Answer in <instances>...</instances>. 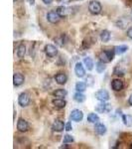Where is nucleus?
<instances>
[{"mask_svg":"<svg viewBox=\"0 0 132 149\" xmlns=\"http://www.w3.org/2000/svg\"><path fill=\"white\" fill-rule=\"evenodd\" d=\"M115 55L114 49L113 50H105V51H102L99 54V61H102L104 63H110V62L113 60Z\"/></svg>","mask_w":132,"mask_h":149,"instance_id":"nucleus-1","label":"nucleus"},{"mask_svg":"<svg viewBox=\"0 0 132 149\" xmlns=\"http://www.w3.org/2000/svg\"><path fill=\"white\" fill-rule=\"evenodd\" d=\"M88 10H90V12L92 15H98V14L101 13V10H102L101 4H100L97 0H92V1H90V4H88Z\"/></svg>","mask_w":132,"mask_h":149,"instance_id":"nucleus-2","label":"nucleus"},{"mask_svg":"<svg viewBox=\"0 0 132 149\" xmlns=\"http://www.w3.org/2000/svg\"><path fill=\"white\" fill-rule=\"evenodd\" d=\"M110 110H111V105L105 102H100L95 107V111L98 113H106V112H109Z\"/></svg>","mask_w":132,"mask_h":149,"instance_id":"nucleus-3","label":"nucleus"},{"mask_svg":"<svg viewBox=\"0 0 132 149\" xmlns=\"http://www.w3.org/2000/svg\"><path fill=\"white\" fill-rule=\"evenodd\" d=\"M30 102H31V98H30V95H28L27 93H20L18 97V103L21 105L22 107H26L30 104Z\"/></svg>","mask_w":132,"mask_h":149,"instance_id":"nucleus-4","label":"nucleus"},{"mask_svg":"<svg viewBox=\"0 0 132 149\" xmlns=\"http://www.w3.org/2000/svg\"><path fill=\"white\" fill-rule=\"evenodd\" d=\"M94 97L99 102H107L109 100V93L105 90H99L94 93Z\"/></svg>","mask_w":132,"mask_h":149,"instance_id":"nucleus-5","label":"nucleus"},{"mask_svg":"<svg viewBox=\"0 0 132 149\" xmlns=\"http://www.w3.org/2000/svg\"><path fill=\"white\" fill-rule=\"evenodd\" d=\"M61 16L58 14L57 11H50L47 14V20L52 24H56L60 21Z\"/></svg>","mask_w":132,"mask_h":149,"instance_id":"nucleus-6","label":"nucleus"},{"mask_svg":"<svg viewBox=\"0 0 132 149\" xmlns=\"http://www.w3.org/2000/svg\"><path fill=\"white\" fill-rule=\"evenodd\" d=\"M69 118L72 119L73 121H81L83 118V111L80 109H74L73 111L71 112V115H69Z\"/></svg>","mask_w":132,"mask_h":149,"instance_id":"nucleus-7","label":"nucleus"},{"mask_svg":"<svg viewBox=\"0 0 132 149\" xmlns=\"http://www.w3.org/2000/svg\"><path fill=\"white\" fill-rule=\"evenodd\" d=\"M45 53H46L47 57L54 58L58 55V50L54 45L48 44V45H46V47H45Z\"/></svg>","mask_w":132,"mask_h":149,"instance_id":"nucleus-8","label":"nucleus"},{"mask_svg":"<svg viewBox=\"0 0 132 149\" xmlns=\"http://www.w3.org/2000/svg\"><path fill=\"white\" fill-rule=\"evenodd\" d=\"M52 128L54 131L62 132L64 129H66V124H65L62 120H60V119H57V120H55L54 123H53Z\"/></svg>","mask_w":132,"mask_h":149,"instance_id":"nucleus-9","label":"nucleus"},{"mask_svg":"<svg viewBox=\"0 0 132 149\" xmlns=\"http://www.w3.org/2000/svg\"><path fill=\"white\" fill-rule=\"evenodd\" d=\"M29 128V124L28 122L23 118H19V120L17 121V129L20 132H26Z\"/></svg>","mask_w":132,"mask_h":149,"instance_id":"nucleus-10","label":"nucleus"},{"mask_svg":"<svg viewBox=\"0 0 132 149\" xmlns=\"http://www.w3.org/2000/svg\"><path fill=\"white\" fill-rule=\"evenodd\" d=\"M123 86H124L123 81L119 80V79H115V80L111 81V88L115 92H120L122 88H123Z\"/></svg>","mask_w":132,"mask_h":149,"instance_id":"nucleus-11","label":"nucleus"},{"mask_svg":"<svg viewBox=\"0 0 132 149\" xmlns=\"http://www.w3.org/2000/svg\"><path fill=\"white\" fill-rule=\"evenodd\" d=\"M55 81H56L58 85H65L68 81V77L65 73H58L55 77Z\"/></svg>","mask_w":132,"mask_h":149,"instance_id":"nucleus-12","label":"nucleus"},{"mask_svg":"<svg viewBox=\"0 0 132 149\" xmlns=\"http://www.w3.org/2000/svg\"><path fill=\"white\" fill-rule=\"evenodd\" d=\"M75 74L78 78H83L85 76V70L81 63H78L75 66Z\"/></svg>","mask_w":132,"mask_h":149,"instance_id":"nucleus-13","label":"nucleus"},{"mask_svg":"<svg viewBox=\"0 0 132 149\" xmlns=\"http://www.w3.org/2000/svg\"><path fill=\"white\" fill-rule=\"evenodd\" d=\"M24 76L22 74H14L13 76V84L15 86H20L24 84Z\"/></svg>","mask_w":132,"mask_h":149,"instance_id":"nucleus-14","label":"nucleus"},{"mask_svg":"<svg viewBox=\"0 0 132 149\" xmlns=\"http://www.w3.org/2000/svg\"><path fill=\"white\" fill-rule=\"evenodd\" d=\"M53 104H54L55 107H57V109H64L65 107H66L67 102L66 100H64V98H56V100H53Z\"/></svg>","mask_w":132,"mask_h":149,"instance_id":"nucleus-15","label":"nucleus"},{"mask_svg":"<svg viewBox=\"0 0 132 149\" xmlns=\"http://www.w3.org/2000/svg\"><path fill=\"white\" fill-rule=\"evenodd\" d=\"M94 130L97 134H99V135H104V134L106 133V126H105L104 124L98 123L97 122V123H95Z\"/></svg>","mask_w":132,"mask_h":149,"instance_id":"nucleus-16","label":"nucleus"},{"mask_svg":"<svg viewBox=\"0 0 132 149\" xmlns=\"http://www.w3.org/2000/svg\"><path fill=\"white\" fill-rule=\"evenodd\" d=\"M69 10L71 9H69V8H67L66 6H59L57 8V12H58V14H59L61 17H66V16H68L69 15Z\"/></svg>","mask_w":132,"mask_h":149,"instance_id":"nucleus-17","label":"nucleus"},{"mask_svg":"<svg viewBox=\"0 0 132 149\" xmlns=\"http://www.w3.org/2000/svg\"><path fill=\"white\" fill-rule=\"evenodd\" d=\"M53 95H54V97H56L64 98V97H67V95H68V92H67L66 90H64V88H59V90L55 91V92L53 93Z\"/></svg>","mask_w":132,"mask_h":149,"instance_id":"nucleus-18","label":"nucleus"},{"mask_svg":"<svg viewBox=\"0 0 132 149\" xmlns=\"http://www.w3.org/2000/svg\"><path fill=\"white\" fill-rule=\"evenodd\" d=\"M83 64H85V68L88 70V71H92V70L93 69V61H92V59L90 57H86L83 59Z\"/></svg>","mask_w":132,"mask_h":149,"instance_id":"nucleus-19","label":"nucleus"},{"mask_svg":"<svg viewBox=\"0 0 132 149\" xmlns=\"http://www.w3.org/2000/svg\"><path fill=\"white\" fill-rule=\"evenodd\" d=\"M74 100L79 103H81L85 100V95H83V93L80 92H76L75 95H74Z\"/></svg>","mask_w":132,"mask_h":149,"instance_id":"nucleus-20","label":"nucleus"},{"mask_svg":"<svg viewBox=\"0 0 132 149\" xmlns=\"http://www.w3.org/2000/svg\"><path fill=\"white\" fill-rule=\"evenodd\" d=\"M110 37H111V35H110V32L108 30H104L101 32V34H100V40L104 43L108 42L110 40Z\"/></svg>","mask_w":132,"mask_h":149,"instance_id":"nucleus-21","label":"nucleus"},{"mask_svg":"<svg viewBox=\"0 0 132 149\" xmlns=\"http://www.w3.org/2000/svg\"><path fill=\"white\" fill-rule=\"evenodd\" d=\"M128 50V47L126 45H119V46L114 47V52L116 55H121L123 53H125Z\"/></svg>","mask_w":132,"mask_h":149,"instance_id":"nucleus-22","label":"nucleus"},{"mask_svg":"<svg viewBox=\"0 0 132 149\" xmlns=\"http://www.w3.org/2000/svg\"><path fill=\"white\" fill-rule=\"evenodd\" d=\"M122 121H123V123L125 124L127 127L132 126V115H129V114L122 115Z\"/></svg>","mask_w":132,"mask_h":149,"instance_id":"nucleus-23","label":"nucleus"},{"mask_svg":"<svg viewBox=\"0 0 132 149\" xmlns=\"http://www.w3.org/2000/svg\"><path fill=\"white\" fill-rule=\"evenodd\" d=\"M86 86H88V85L83 81H78L76 84V91L80 93H83L86 90Z\"/></svg>","mask_w":132,"mask_h":149,"instance_id":"nucleus-24","label":"nucleus"},{"mask_svg":"<svg viewBox=\"0 0 132 149\" xmlns=\"http://www.w3.org/2000/svg\"><path fill=\"white\" fill-rule=\"evenodd\" d=\"M25 54H26V47L24 46L23 44L19 45V47L17 48V56H18V58L22 59V58H24V56H25Z\"/></svg>","mask_w":132,"mask_h":149,"instance_id":"nucleus-25","label":"nucleus"},{"mask_svg":"<svg viewBox=\"0 0 132 149\" xmlns=\"http://www.w3.org/2000/svg\"><path fill=\"white\" fill-rule=\"evenodd\" d=\"M88 121L90 123H97L99 121V117L97 113H90L88 115Z\"/></svg>","mask_w":132,"mask_h":149,"instance_id":"nucleus-26","label":"nucleus"},{"mask_svg":"<svg viewBox=\"0 0 132 149\" xmlns=\"http://www.w3.org/2000/svg\"><path fill=\"white\" fill-rule=\"evenodd\" d=\"M95 68H97V73H102L104 71H105V69H106V66H105V63H104L102 61H99L97 63V66H95Z\"/></svg>","mask_w":132,"mask_h":149,"instance_id":"nucleus-27","label":"nucleus"},{"mask_svg":"<svg viewBox=\"0 0 132 149\" xmlns=\"http://www.w3.org/2000/svg\"><path fill=\"white\" fill-rule=\"evenodd\" d=\"M124 74H125V70H121L120 68V66L119 65H117L116 67H115V69H114V74H116V76H124Z\"/></svg>","mask_w":132,"mask_h":149,"instance_id":"nucleus-28","label":"nucleus"},{"mask_svg":"<svg viewBox=\"0 0 132 149\" xmlns=\"http://www.w3.org/2000/svg\"><path fill=\"white\" fill-rule=\"evenodd\" d=\"M85 84L88 85V86H92L93 84H94V78L92 76V74H88L85 78Z\"/></svg>","mask_w":132,"mask_h":149,"instance_id":"nucleus-29","label":"nucleus"},{"mask_svg":"<svg viewBox=\"0 0 132 149\" xmlns=\"http://www.w3.org/2000/svg\"><path fill=\"white\" fill-rule=\"evenodd\" d=\"M55 41H57V44L59 45V46H61V47H63L64 45H65V42H64V35H61L60 37H58L55 39Z\"/></svg>","mask_w":132,"mask_h":149,"instance_id":"nucleus-30","label":"nucleus"},{"mask_svg":"<svg viewBox=\"0 0 132 149\" xmlns=\"http://www.w3.org/2000/svg\"><path fill=\"white\" fill-rule=\"evenodd\" d=\"M72 142H74L73 136L69 135V134H67V135L64 136V143H72Z\"/></svg>","mask_w":132,"mask_h":149,"instance_id":"nucleus-31","label":"nucleus"},{"mask_svg":"<svg viewBox=\"0 0 132 149\" xmlns=\"http://www.w3.org/2000/svg\"><path fill=\"white\" fill-rule=\"evenodd\" d=\"M72 129H73L72 123H71V122H67V123H66V130H67V131H71Z\"/></svg>","mask_w":132,"mask_h":149,"instance_id":"nucleus-32","label":"nucleus"},{"mask_svg":"<svg viewBox=\"0 0 132 149\" xmlns=\"http://www.w3.org/2000/svg\"><path fill=\"white\" fill-rule=\"evenodd\" d=\"M127 36H128V38L132 39V26L127 30Z\"/></svg>","mask_w":132,"mask_h":149,"instance_id":"nucleus-33","label":"nucleus"},{"mask_svg":"<svg viewBox=\"0 0 132 149\" xmlns=\"http://www.w3.org/2000/svg\"><path fill=\"white\" fill-rule=\"evenodd\" d=\"M59 3H63V4H69L71 2V0H58Z\"/></svg>","mask_w":132,"mask_h":149,"instance_id":"nucleus-34","label":"nucleus"},{"mask_svg":"<svg viewBox=\"0 0 132 149\" xmlns=\"http://www.w3.org/2000/svg\"><path fill=\"white\" fill-rule=\"evenodd\" d=\"M43 2H44L45 4H51L53 2V0H42Z\"/></svg>","mask_w":132,"mask_h":149,"instance_id":"nucleus-35","label":"nucleus"},{"mask_svg":"<svg viewBox=\"0 0 132 149\" xmlns=\"http://www.w3.org/2000/svg\"><path fill=\"white\" fill-rule=\"evenodd\" d=\"M128 102H129V104H130V105H132V93H131V95H130V97H129Z\"/></svg>","mask_w":132,"mask_h":149,"instance_id":"nucleus-36","label":"nucleus"},{"mask_svg":"<svg viewBox=\"0 0 132 149\" xmlns=\"http://www.w3.org/2000/svg\"><path fill=\"white\" fill-rule=\"evenodd\" d=\"M29 1H30L29 3H30L31 5H34V4H35V0H29Z\"/></svg>","mask_w":132,"mask_h":149,"instance_id":"nucleus-37","label":"nucleus"},{"mask_svg":"<svg viewBox=\"0 0 132 149\" xmlns=\"http://www.w3.org/2000/svg\"><path fill=\"white\" fill-rule=\"evenodd\" d=\"M66 144H67V143H65V145H63V146H61V147H60V148H67V147H68V146H67V145H66Z\"/></svg>","mask_w":132,"mask_h":149,"instance_id":"nucleus-38","label":"nucleus"},{"mask_svg":"<svg viewBox=\"0 0 132 149\" xmlns=\"http://www.w3.org/2000/svg\"><path fill=\"white\" fill-rule=\"evenodd\" d=\"M130 148H131V149H132V144H131V146H130Z\"/></svg>","mask_w":132,"mask_h":149,"instance_id":"nucleus-39","label":"nucleus"}]
</instances>
